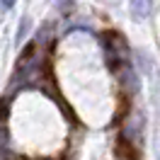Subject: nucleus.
<instances>
[{
	"label": "nucleus",
	"mask_w": 160,
	"mask_h": 160,
	"mask_svg": "<svg viewBox=\"0 0 160 160\" xmlns=\"http://www.w3.org/2000/svg\"><path fill=\"white\" fill-rule=\"evenodd\" d=\"M129 2H131V12H133V17H136V20H143V17H148L153 0H129Z\"/></svg>",
	"instance_id": "nucleus-1"
},
{
	"label": "nucleus",
	"mask_w": 160,
	"mask_h": 160,
	"mask_svg": "<svg viewBox=\"0 0 160 160\" xmlns=\"http://www.w3.org/2000/svg\"><path fill=\"white\" fill-rule=\"evenodd\" d=\"M15 2H17V0H0V8H2V10H10V8H15Z\"/></svg>",
	"instance_id": "nucleus-2"
}]
</instances>
